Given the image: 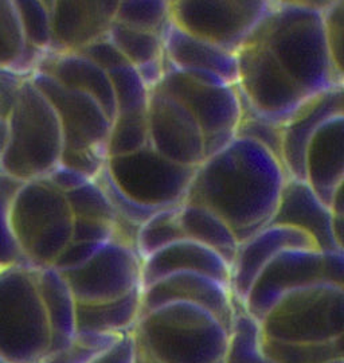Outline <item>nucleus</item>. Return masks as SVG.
I'll return each instance as SVG.
<instances>
[{
	"instance_id": "nucleus-39",
	"label": "nucleus",
	"mask_w": 344,
	"mask_h": 363,
	"mask_svg": "<svg viewBox=\"0 0 344 363\" xmlns=\"http://www.w3.org/2000/svg\"><path fill=\"white\" fill-rule=\"evenodd\" d=\"M123 335L76 334L66 347L48 354L40 363H91Z\"/></svg>"
},
{
	"instance_id": "nucleus-12",
	"label": "nucleus",
	"mask_w": 344,
	"mask_h": 363,
	"mask_svg": "<svg viewBox=\"0 0 344 363\" xmlns=\"http://www.w3.org/2000/svg\"><path fill=\"white\" fill-rule=\"evenodd\" d=\"M141 265L135 247L113 240L84 265L61 273L77 304H97L124 298L141 288Z\"/></svg>"
},
{
	"instance_id": "nucleus-43",
	"label": "nucleus",
	"mask_w": 344,
	"mask_h": 363,
	"mask_svg": "<svg viewBox=\"0 0 344 363\" xmlns=\"http://www.w3.org/2000/svg\"><path fill=\"white\" fill-rule=\"evenodd\" d=\"M113 240H116L115 223L74 218L72 241L105 244Z\"/></svg>"
},
{
	"instance_id": "nucleus-30",
	"label": "nucleus",
	"mask_w": 344,
	"mask_h": 363,
	"mask_svg": "<svg viewBox=\"0 0 344 363\" xmlns=\"http://www.w3.org/2000/svg\"><path fill=\"white\" fill-rule=\"evenodd\" d=\"M180 206L182 205L156 211L139 228L135 247L141 261L168 245L186 240V234L180 225Z\"/></svg>"
},
{
	"instance_id": "nucleus-41",
	"label": "nucleus",
	"mask_w": 344,
	"mask_h": 363,
	"mask_svg": "<svg viewBox=\"0 0 344 363\" xmlns=\"http://www.w3.org/2000/svg\"><path fill=\"white\" fill-rule=\"evenodd\" d=\"M282 130L284 125L269 123L264 118L255 116L243 109V118L235 132V138L250 139L255 143L267 148L269 152L276 156L282 163ZM285 169V167H284ZM287 171V169H285Z\"/></svg>"
},
{
	"instance_id": "nucleus-7",
	"label": "nucleus",
	"mask_w": 344,
	"mask_h": 363,
	"mask_svg": "<svg viewBox=\"0 0 344 363\" xmlns=\"http://www.w3.org/2000/svg\"><path fill=\"white\" fill-rule=\"evenodd\" d=\"M262 337L284 343L343 337L344 286L316 283L287 294L260 322Z\"/></svg>"
},
{
	"instance_id": "nucleus-11",
	"label": "nucleus",
	"mask_w": 344,
	"mask_h": 363,
	"mask_svg": "<svg viewBox=\"0 0 344 363\" xmlns=\"http://www.w3.org/2000/svg\"><path fill=\"white\" fill-rule=\"evenodd\" d=\"M155 89L172 96L192 112L204 132L206 159L235 138L243 118L237 85L201 84L167 64L166 74Z\"/></svg>"
},
{
	"instance_id": "nucleus-54",
	"label": "nucleus",
	"mask_w": 344,
	"mask_h": 363,
	"mask_svg": "<svg viewBox=\"0 0 344 363\" xmlns=\"http://www.w3.org/2000/svg\"><path fill=\"white\" fill-rule=\"evenodd\" d=\"M340 363H344V362H340Z\"/></svg>"
},
{
	"instance_id": "nucleus-33",
	"label": "nucleus",
	"mask_w": 344,
	"mask_h": 363,
	"mask_svg": "<svg viewBox=\"0 0 344 363\" xmlns=\"http://www.w3.org/2000/svg\"><path fill=\"white\" fill-rule=\"evenodd\" d=\"M115 22L123 26L162 35L171 23V1H118Z\"/></svg>"
},
{
	"instance_id": "nucleus-37",
	"label": "nucleus",
	"mask_w": 344,
	"mask_h": 363,
	"mask_svg": "<svg viewBox=\"0 0 344 363\" xmlns=\"http://www.w3.org/2000/svg\"><path fill=\"white\" fill-rule=\"evenodd\" d=\"M66 199L74 218L117 223L118 216L97 181H89L67 193Z\"/></svg>"
},
{
	"instance_id": "nucleus-14",
	"label": "nucleus",
	"mask_w": 344,
	"mask_h": 363,
	"mask_svg": "<svg viewBox=\"0 0 344 363\" xmlns=\"http://www.w3.org/2000/svg\"><path fill=\"white\" fill-rule=\"evenodd\" d=\"M150 145L168 160L198 169L206 159L204 136L192 112L177 99L159 89L150 93Z\"/></svg>"
},
{
	"instance_id": "nucleus-5",
	"label": "nucleus",
	"mask_w": 344,
	"mask_h": 363,
	"mask_svg": "<svg viewBox=\"0 0 344 363\" xmlns=\"http://www.w3.org/2000/svg\"><path fill=\"white\" fill-rule=\"evenodd\" d=\"M35 269L0 271V363H40L50 352V322Z\"/></svg>"
},
{
	"instance_id": "nucleus-23",
	"label": "nucleus",
	"mask_w": 344,
	"mask_h": 363,
	"mask_svg": "<svg viewBox=\"0 0 344 363\" xmlns=\"http://www.w3.org/2000/svg\"><path fill=\"white\" fill-rule=\"evenodd\" d=\"M178 272L201 273L230 288L229 264L214 250L186 238L143 259L141 289Z\"/></svg>"
},
{
	"instance_id": "nucleus-26",
	"label": "nucleus",
	"mask_w": 344,
	"mask_h": 363,
	"mask_svg": "<svg viewBox=\"0 0 344 363\" xmlns=\"http://www.w3.org/2000/svg\"><path fill=\"white\" fill-rule=\"evenodd\" d=\"M140 310L141 288L112 301L77 304L76 334H127L138 323Z\"/></svg>"
},
{
	"instance_id": "nucleus-2",
	"label": "nucleus",
	"mask_w": 344,
	"mask_h": 363,
	"mask_svg": "<svg viewBox=\"0 0 344 363\" xmlns=\"http://www.w3.org/2000/svg\"><path fill=\"white\" fill-rule=\"evenodd\" d=\"M328 3L277 1L246 40L265 45L311 97L343 86L344 76L332 61L324 34L323 11Z\"/></svg>"
},
{
	"instance_id": "nucleus-45",
	"label": "nucleus",
	"mask_w": 344,
	"mask_h": 363,
	"mask_svg": "<svg viewBox=\"0 0 344 363\" xmlns=\"http://www.w3.org/2000/svg\"><path fill=\"white\" fill-rule=\"evenodd\" d=\"M78 54L87 57L93 64L101 67L102 70H105V72H109L117 66L128 64L127 60L121 55V52L116 49L113 43L108 39V37L91 43L85 49L79 50Z\"/></svg>"
},
{
	"instance_id": "nucleus-19",
	"label": "nucleus",
	"mask_w": 344,
	"mask_h": 363,
	"mask_svg": "<svg viewBox=\"0 0 344 363\" xmlns=\"http://www.w3.org/2000/svg\"><path fill=\"white\" fill-rule=\"evenodd\" d=\"M344 115V88L338 86L312 97L287 121L282 130V163L289 178L306 182L308 143L332 117Z\"/></svg>"
},
{
	"instance_id": "nucleus-6",
	"label": "nucleus",
	"mask_w": 344,
	"mask_h": 363,
	"mask_svg": "<svg viewBox=\"0 0 344 363\" xmlns=\"http://www.w3.org/2000/svg\"><path fill=\"white\" fill-rule=\"evenodd\" d=\"M10 218L31 268L52 267L72 241L74 217L66 195L43 179L22 183L11 201Z\"/></svg>"
},
{
	"instance_id": "nucleus-38",
	"label": "nucleus",
	"mask_w": 344,
	"mask_h": 363,
	"mask_svg": "<svg viewBox=\"0 0 344 363\" xmlns=\"http://www.w3.org/2000/svg\"><path fill=\"white\" fill-rule=\"evenodd\" d=\"M26 42L30 48L48 52L51 46L50 10L48 1L15 0Z\"/></svg>"
},
{
	"instance_id": "nucleus-47",
	"label": "nucleus",
	"mask_w": 344,
	"mask_h": 363,
	"mask_svg": "<svg viewBox=\"0 0 344 363\" xmlns=\"http://www.w3.org/2000/svg\"><path fill=\"white\" fill-rule=\"evenodd\" d=\"M30 77L11 69H0V118L10 116L22 85Z\"/></svg>"
},
{
	"instance_id": "nucleus-51",
	"label": "nucleus",
	"mask_w": 344,
	"mask_h": 363,
	"mask_svg": "<svg viewBox=\"0 0 344 363\" xmlns=\"http://www.w3.org/2000/svg\"><path fill=\"white\" fill-rule=\"evenodd\" d=\"M167 62L165 55L162 58H157L155 61H151L148 64L136 67L138 73L140 74L143 82L145 84V86L153 91L162 81V78L166 74Z\"/></svg>"
},
{
	"instance_id": "nucleus-17",
	"label": "nucleus",
	"mask_w": 344,
	"mask_h": 363,
	"mask_svg": "<svg viewBox=\"0 0 344 363\" xmlns=\"http://www.w3.org/2000/svg\"><path fill=\"white\" fill-rule=\"evenodd\" d=\"M50 10L49 52H78L108 37L118 1H48Z\"/></svg>"
},
{
	"instance_id": "nucleus-42",
	"label": "nucleus",
	"mask_w": 344,
	"mask_h": 363,
	"mask_svg": "<svg viewBox=\"0 0 344 363\" xmlns=\"http://www.w3.org/2000/svg\"><path fill=\"white\" fill-rule=\"evenodd\" d=\"M323 22L332 61L344 76V1H330L323 11Z\"/></svg>"
},
{
	"instance_id": "nucleus-48",
	"label": "nucleus",
	"mask_w": 344,
	"mask_h": 363,
	"mask_svg": "<svg viewBox=\"0 0 344 363\" xmlns=\"http://www.w3.org/2000/svg\"><path fill=\"white\" fill-rule=\"evenodd\" d=\"M43 181L48 182L54 189L61 191L62 194H67L82 184L91 181L84 174L78 172L76 169H69L62 164H58L55 169L51 171L48 177L43 178Z\"/></svg>"
},
{
	"instance_id": "nucleus-13",
	"label": "nucleus",
	"mask_w": 344,
	"mask_h": 363,
	"mask_svg": "<svg viewBox=\"0 0 344 363\" xmlns=\"http://www.w3.org/2000/svg\"><path fill=\"white\" fill-rule=\"evenodd\" d=\"M30 79L50 101L60 118L64 150L93 151L106 156L111 120L101 105L82 91L67 89L54 78L34 72Z\"/></svg>"
},
{
	"instance_id": "nucleus-36",
	"label": "nucleus",
	"mask_w": 344,
	"mask_h": 363,
	"mask_svg": "<svg viewBox=\"0 0 344 363\" xmlns=\"http://www.w3.org/2000/svg\"><path fill=\"white\" fill-rule=\"evenodd\" d=\"M22 183L0 172V271L13 267L31 268L16 242L10 218L11 201Z\"/></svg>"
},
{
	"instance_id": "nucleus-24",
	"label": "nucleus",
	"mask_w": 344,
	"mask_h": 363,
	"mask_svg": "<svg viewBox=\"0 0 344 363\" xmlns=\"http://www.w3.org/2000/svg\"><path fill=\"white\" fill-rule=\"evenodd\" d=\"M35 72L54 78L67 89L89 94L111 121L115 118V97L108 73L87 57L78 52H45Z\"/></svg>"
},
{
	"instance_id": "nucleus-8",
	"label": "nucleus",
	"mask_w": 344,
	"mask_h": 363,
	"mask_svg": "<svg viewBox=\"0 0 344 363\" xmlns=\"http://www.w3.org/2000/svg\"><path fill=\"white\" fill-rule=\"evenodd\" d=\"M237 60V89L243 111L285 125L312 99L261 42L245 43Z\"/></svg>"
},
{
	"instance_id": "nucleus-44",
	"label": "nucleus",
	"mask_w": 344,
	"mask_h": 363,
	"mask_svg": "<svg viewBox=\"0 0 344 363\" xmlns=\"http://www.w3.org/2000/svg\"><path fill=\"white\" fill-rule=\"evenodd\" d=\"M60 164L66 166L69 169H76L78 172L84 174L91 181H94L100 172H101L105 164L106 157L100 155L93 151H62L61 162Z\"/></svg>"
},
{
	"instance_id": "nucleus-35",
	"label": "nucleus",
	"mask_w": 344,
	"mask_h": 363,
	"mask_svg": "<svg viewBox=\"0 0 344 363\" xmlns=\"http://www.w3.org/2000/svg\"><path fill=\"white\" fill-rule=\"evenodd\" d=\"M115 97L116 115L147 112L151 91L143 82L135 66H117L106 72Z\"/></svg>"
},
{
	"instance_id": "nucleus-34",
	"label": "nucleus",
	"mask_w": 344,
	"mask_h": 363,
	"mask_svg": "<svg viewBox=\"0 0 344 363\" xmlns=\"http://www.w3.org/2000/svg\"><path fill=\"white\" fill-rule=\"evenodd\" d=\"M150 145L147 112L118 113L111 123L106 156L129 155Z\"/></svg>"
},
{
	"instance_id": "nucleus-22",
	"label": "nucleus",
	"mask_w": 344,
	"mask_h": 363,
	"mask_svg": "<svg viewBox=\"0 0 344 363\" xmlns=\"http://www.w3.org/2000/svg\"><path fill=\"white\" fill-rule=\"evenodd\" d=\"M163 46L167 64L180 73H211L229 85H237V54L192 35L172 21L163 34Z\"/></svg>"
},
{
	"instance_id": "nucleus-4",
	"label": "nucleus",
	"mask_w": 344,
	"mask_h": 363,
	"mask_svg": "<svg viewBox=\"0 0 344 363\" xmlns=\"http://www.w3.org/2000/svg\"><path fill=\"white\" fill-rule=\"evenodd\" d=\"M9 138L0 172L19 182L37 181L55 169L64 151L60 118L50 101L28 78L7 117Z\"/></svg>"
},
{
	"instance_id": "nucleus-16",
	"label": "nucleus",
	"mask_w": 344,
	"mask_h": 363,
	"mask_svg": "<svg viewBox=\"0 0 344 363\" xmlns=\"http://www.w3.org/2000/svg\"><path fill=\"white\" fill-rule=\"evenodd\" d=\"M172 301H186L204 307L230 333L237 304L234 303L229 286L201 273L170 274L152 286L141 289L140 316Z\"/></svg>"
},
{
	"instance_id": "nucleus-49",
	"label": "nucleus",
	"mask_w": 344,
	"mask_h": 363,
	"mask_svg": "<svg viewBox=\"0 0 344 363\" xmlns=\"http://www.w3.org/2000/svg\"><path fill=\"white\" fill-rule=\"evenodd\" d=\"M91 363H135V337L132 331L120 337Z\"/></svg>"
},
{
	"instance_id": "nucleus-10",
	"label": "nucleus",
	"mask_w": 344,
	"mask_h": 363,
	"mask_svg": "<svg viewBox=\"0 0 344 363\" xmlns=\"http://www.w3.org/2000/svg\"><path fill=\"white\" fill-rule=\"evenodd\" d=\"M105 169L124 194L156 208L182 205L196 169L168 160L151 145L129 155L106 159Z\"/></svg>"
},
{
	"instance_id": "nucleus-20",
	"label": "nucleus",
	"mask_w": 344,
	"mask_h": 363,
	"mask_svg": "<svg viewBox=\"0 0 344 363\" xmlns=\"http://www.w3.org/2000/svg\"><path fill=\"white\" fill-rule=\"evenodd\" d=\"M332 220L331 210L320 201L308 183L289 178L269 225H284L303 230L323 253L344 252L333 237Z\"/></svg>"
},
{
	"instance_id": "nucleus-25",
	"label": "nucleus",
	"mask_w": 344,
	"mask_h": 363,
	"mask_svg": "<svg viewBox=\"0 0 344 363\" xmlns=\"http://www.w3.org/2000/svg\"><path fill=\"white\" fill-rule=\"evenodd\" d=\"M35 279L50 322L52 334L50 352L61 350L76 335V298L62 273L52 267L37 268Z\"/></svg>"
},
{
	"instance_id": "nucleus-3",
	"label": "nucleus",
	"mask_w": 344,
	"mask_h": 363,
	"mask_svg": "<svg viewBox=\"0 0 344 363\" xmlns=\"http://www.w3.org/2000/svg\"><path fill=\"white\" fill-rule=\"evenodd\" d=\"M135 343L162 363H222L229 330L204 307L172 301L139 318Z\"/></svg>"
},
{
	"instance_id": "nucleus-1",
	"label": "nucleus",
	"mask_w": 344,
	"mask_h": 363,
	"mask_svg": "<svg viewBox=\"0 0 344 363\" xmlns=\"http://www.w3.org/2000/svg\"><path fill=\"white\" fill-rule=\"evenodd\" d=\"M288 179L267 148L234 138L195 169L184 202L216 213L243 244L268 226Z\"/></svg>"
},
{
	"instance_id": "nucleus-53",
	"label": "nucleus",
	"mask_w": 344,
	"mask_h": 363,
	"mask_svg": "<svg viewBox=\"0 0 344 363\" xmlns=\"http://www.w3.org/2000/svg\"><path fill=\"white\" fill-rule=\"evenodd\" d=\"M9 138V127H7V120L0 118V154L3 152L6 143Z\"/></svg>"
},
{
	"instance_id": "nucleus-31",
	"label": "nucleus",
	"mask_w": 344,
	"mask_h": 363,
	"mask_svg": "<svg viewBox=\"0 0 344 363\" xmlns=\"http://www.w3.org/2000/svg\"><path fill=\"white\" fill-rule=\"evenodd\" d=\"M262 350L276 363L344 362L343 337L327 343H284L262 337Z\"/></svg>"
},
{
	"instance_id": "nucleus-29",
	"label": "nucleus",
	"mask_w": 344,
	"mask_h": 363,
	"mask_svg": "<svg viewBox=\"0 0 344 363\" xmlns=\"http://www.w3.org/2000/svg\"><path fill=\"white\" fill-rule=\"evenodd\" d=\"M222 363H276L262 350L260 322L237 306L230 328L228 349Z\"/></svg>"
},
{
	"instance_id": "nucleus-50",
	"label": "nucleus",
	"mask_w": 344,
	"mask_h": 363,
	"mask_svg": "<svg viewBox=\"0 0 344 363\" xmlns=\"http://www.w3.org/2000/svg\"><path fill=\"white\" fill-rule=\"evenodd\" d=\"M323 255L326 283L344 286V252H332Z\"/></svg>"
},
{
	"instance_id": "nucleus-32",
	"label": "nucleus",
	"mask_w": 344,
	"mask_h": 363,
	"mask_svg": "<svg viewBox=\"0 0 344 363\" xmlns=\"http://www.w3.org/2000/svg\"><path fill=\"white\" fill-rule=\"evenodd\" d=\"M108 39L127 60L129 65L139 67L165 55L163 37L123 26L113 21Z\"/></svg>"
},
{
	"instance_id": "nucleus-15",
	"label": "nucleus",
	"mask_w": 344,
	"mask_h": 363,
	"mask_svg": "<svg viewBox=\"0 0 344 363\" xmlns=\"http://www.w3.org/2000/svg\"><path fill=\"white\" fill-rule=\"evenodd\" d=\"M316 283H326L323 252L287 249L270 259L257 276L243 308L261 322L282 296Z\"/></svg>"
},
{
	"instance_id": "nucleus-52",
	"label": "nucleus",
	"mask_w": 344,
	"mask_h": 363,
	"mask_svg": "<svg viewBox=\"0 0 344 363\" xmlns=\"http://www.w3.org/2000/svg\"><path fill=\"white\" fill-rule=\"evenodd\" d=\"M135 363H162L157 359H155L148 352L141 350L140 347L136 346L135 343Z\"/></svg>"
},
{
	"instance_id": "nucleus-27",
	"label": "nucleus",
	"mask_w": 344,
	"mask_h": 363,
	"mask_svg": "<svg viewBox=\"0 0 344 363\" xmlns=\"http://www.w3.org/2000/svg\"><path fill=\"white\" fill-rule=\"evenodd\" d=\"M180 225L187 240L214 250L231 269L240 242L225 220L201 205L183 202L180 206Z\"/></svg>"
},
{
	"instance_id": "nucleus-9",
	"label": "nucleus",
	"mask_w": 344,
	"mask_h": 363,
	"mask_svg": "<svg viewBox=\"0 0 344 363\" xmlns=\"http://www.w3.org/2000/svg\"><path fill=\"white\" fill-rule=\"evenodd\" d=\"M277 1H171V21L198 38L237 54Z\"/></svg>"
},
{
	"instance_id": "nucleus-28",
	"label": "nucleus",
	"mask_w": 344,
	"mask_h": 363,
	"mask_svg": "<svg viewBox=\"0 0 344 363\" xmlns=\"http://www.w3.org/2000/svg\"><path fill=\"white\" fill-rule=\"evenodd\" d=\"M43 54L27 45L15 0H0V69L30 77Z\"/></svg>"
},
{
	"instance_id": "nucleus-21",
	"label": "nucleus",
	"mask_w": 344,
	"mask_h": 363,
	"mask_svg": "<svg viewBox=\"0 0 344 363\" xmlns=\"http://www.w3.org/2000/svg\"><path fill=\"white\" fill-rule=\"evenodd\" d=\"M306 182L330 208L344 183V115L326 121L308 143L304 159Z\"/></svg>"
},
{
	"instance_id": "nucleus-46",
	"label": "nucleus",
	"mask_w": 344,
	"mask_h": 363,
	"mask_svg": "<svg viewBox=\"0 0 344 363\" xmlns=\"http://www.w3.org/2000/svg\"><path fill=\"white\" fill-rule=\"evenodd\" d=\"M102 245L104 244H97V242H74V241H70V244L65 247L62 253L58 256V259H55V262L52 264V268H55L60 272L76 269L78 267L84 265L87 261H89Z\"/></svg>"
},
{
	"instance_id": "nucleus-18",
	"label": "nucleus",
	"mask_w": 344,
	"mask_h": 363,
	"mask_svg": "<svg viewBox=\"0 0 344 363\" xmlns=\"http://www.w3.org/2000/svg\"><path fill=\"white\" fill-rule=\"evenodd\" d=\"M287 249L319 250L308 234L284 225H268L252 238L240 244L230 276V291L237 306L243 307L245 298L264 267Z\"/></svg>"
},
{
	"instance_id": "nucleus-40",
	"label": "nucleus",
	"mask_w": 344,
	"mask_h": 363,
	"mask_svg": "<svg viewBox=\"0 0 344 363\" xmlns=\"http://www.w3.org/2000/svg\"><path fill=\"white\" fill-rule=\"evenodd\" d=\"M97 183L101 186L104 193L108 196L111 205L115 208L120 220H126L128 223L140 228L145 220H150L153 214L162 208H150L138 203L127 194H124L111 178L108 169L104 167L100 175L96 178Z\"/></svg>"
}]
</instances>
